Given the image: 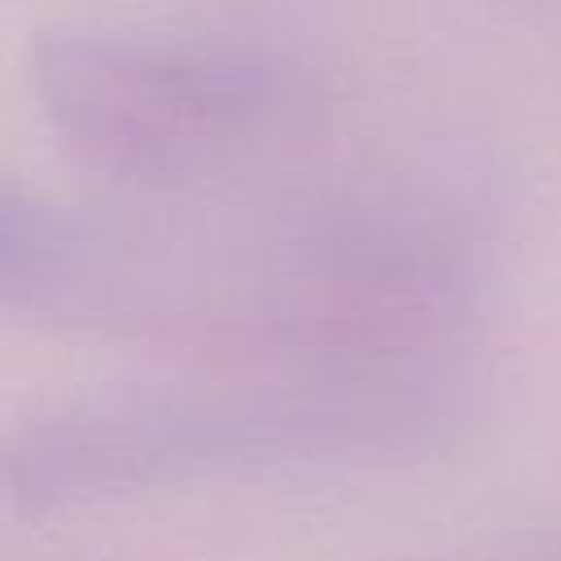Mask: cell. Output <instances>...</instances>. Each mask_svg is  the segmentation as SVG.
I'll return each instance as SVG.
<instances>
[{
	"label": "cell",
	"mask_w": 561,
	"mask_h": 561,
	"mask_svg": "<svg viewBox=\"0 0 561 561\" xmlns=\"http://www.w3.org/2000/svg\"><path fill=\"white\" fill-rule=\"evenodd\" d=\"M31 70L53 127L127 180L193 175L259 110L250 66L101 31H44Z\"/></svg>",
	"instance_id": "6da1fadb"
}]
</instances>
